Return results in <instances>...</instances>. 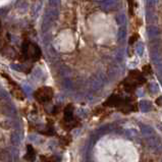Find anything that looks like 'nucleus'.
I'll list each match as a JSON object with an SVG mask.
<instances>
[{
	"instance_id": "nucleus-19",
	"label": "nucleus",
	"mask_w": 162,
	"mask_h": 162,
	"mask_svg": "<svg viewBox=\"0 0 162 162\" xmlns=\"http://www.w3.org/2000/svg\"><path fill=\"white\" fill-rule=\"evenodd\" d=\"M24 90H26L27 93H30V92H31V89H30V87H28L27 85H24Z\"/></svg>"
},
{
	"instance_id": "nucleus-18",
	"label": "nucleus",
	"mask_w": 162,
	"mask_h": 162,
	"mask_svg": "<svg viewBox=\"0 0 162 162\" xmlns=\"http://www.w3.org/2000/svg\"><path fill=\"white\" fill-rule=\"evenodd\" d=\"M156 104L159 106H162V96L161 97H159L157 100H156Z\"/></svg>"
},
{
	"instance_id": "nucleus-10",
	"label": "nucleus",
	"mask_w": 162,
	"mask_h": 162,
	"mask_svg": "<svg viewBox=\"0 0 162 162\" xmlns=\"http://www.w3.org/2000/svg\"><path fill=\"white\" fill-rule=\"evenodd\" d=\"M139 107H140L141 111H143V112H148V111H151L152 110V104L147 100L140 101Z\"/></svg>"
},
{
	"instance_id": "nucleus-5",
	"label": "nucleus",
	"mask_w": 162,
	"mask_h": 162,
	"mask_svg": "<svg viewBox=\"0 0 162 162\" xmlns=\"http://www.w3.org/2000/svg\"><path fill=\"white\" fill-rule=\"evenodd\" d=\"M147 144H148V146L151 149L154 150L155 152H160L162 150L161 141L159 140L158 138L155 136V134H154V136H152V137L147 138Z\"/></svg>"
},
{
	"instance_id": "nucleus-12",
	"label": "nucleus",
	"mask_w": 162,
	"mask_h": 162,
	"mask_svg": "<svg viewBox=\"0 0 162 162\" xmlns=\"http://www.w3.org/2000/svg\"><path fill=\"white\" fill-rule=\"evenodd\" d=\"M0 159L2 162H11V154L7 150H3L0 153Z\"/></svg>"
},
{
	"instance_id": "nucleus-11",
	"label": "nucleus",
	"mask_w": 162,
	"mask_h": 162,
	"mask_svg": "<svg viewBox=\"0 0 162 162\" xmlns=\"http://www.w3.org/2000/svg\"><path fill=\"white\" fill-rule=\"evenodd\" d=\"M140 127H141V131H142V134L146 138L154 136V131H153V128L151 127H149V125H145V124H141Z\"/></svg>"
},
{
	"instance_id": "nucleus-9",
	"label": "nucleus",
	"mask_w": 162,
	"mask_h": 162,
	"mask_svg": "<svg viewBox=\"0 0 162 162\" xmlns=\"http://www.w3.org/2000/svg\"><path fill=\"white\" fill-rule=\"evenodd\" d=\"M24 159L30 162H33L36 159V152L31 145L27 146V153H26V155H24Z\"/></svg>"
},
{
	"instance_id": "nucleus-7",
	"label": "nucleus",
	"mask_w": 162,
	"mask_h": 162,
	"mask_svg": "<svg viewBox=\"0 0 162 162\" xmlns=\"http://www.w3.org/2000/svg\"><path fill=\"white\" fill-rule=\"evenodd\" d=\"M23 139H24V134L20 131L15 130L14 131H12V134L10 136V140H11V143L13 144L14 146L20 145Z\"/></svg>"
},
{
	"instance_id": "nucleus-8",
	"label": "nucleus",
	"mask_w": 162,
	"mask_h": 162,
	"mask_svg": "<svg viewBox=\"0 0 162 162\" xmlns=\"http://www.w3.org/2000/svg\"><path fill=\"white\" fill-rule=\"evenodd\" d=\"M73 119V107L72 104H68L64 109V120L67 123H70Z\"/></svg>"
},
{
	"instance_id": "nucleus-15",
	"label": "nucleus",
	"mask_w": 162,
	"mask_h": 162,
	"mask_svg": "<svg viewBox=\"0 0 162 162\" xmlns=\"http://www.w3.org/2000/svg\"><path fill=\"white\" fill-rule=\"evenodd\" d=\"M149 89H150V91H151L152 93H157V92L159 91L158 86L156 85L155 83H151V84H149Z\"/></svg>"
},
{
	"instance_id": "nucleus-17",
	"label": "nucleus",
	"mask_w": 162,
	"mask_h": 162,
	"mask_svg": "<svg viewBox=\"0 0 162 162\" xmlns=\"http://www.w3.org/2000/svg\"><path fill=\"white\" fill-rule=\"evenodd\" d=\"M139 39V35L138 34H134V35H133L130 38V41H128V43H130V45H133L134 42L137 41V40Z\"/></svg>"
},
{
	"instance_id": "nucleus-1",
	"label": "nucleus",
	"mask_w": 162,
	"mask_h": 162,
	"mask_svg": "<svg viewBox=\"0 0 162 162\" xmlns=\"http://www.w3.org/2000/svg\"><path fill=\"white\" fill-rule=\"evenodd\" d=\"M122 83H123L124 89L127 92H134L138 86L146 83V79L144 78L142 72L134 69V70H131L130 75H128Z\"/></svg>"
},
{
	"instance_id": "nucleus-13",
	"label": "nucleus",
	"mask_w": 162,
	"mask_h": 162,
	"mask_svg": "<svg viewBox=\"0 0 162 162\" xmlns=\"http://www.w3.org/2000/svg\"><path fill=\"white\" fill-rule=\"evenodd\" d=\"M0 99L8 101L9 100V94L7 93V91H5L4 89L0 88Z\"/></svg>"
},
{
	"instance_id": "nucleus-14",
	"label": "nucleus",
	"mask_w": 162,
	"mask_h": 162,
	"mask_svg": "<svg viewBox=\"0 0 162 162\" xmlns=\"http://www.w3.org/2000/svg\"><path fill=\"white\" fill-rule=\"evenodd\" d=\"M127 3H128V12H130L131 17H133L134 9V0H127Z\"/></svg>"
},
{
	"instance_id": "nucleus-6",
	"label": "nucleus",
	"mask_w": 162,
	"mask_h": 162,
	"mask_svg": "<svg viewBox=\"0 0 162 162\" xmlns=\"http://www.w3.org/2000/svg\"><path fill=\"white\" fill-rule=\"evenodd\" d=\"M2 112L4 113L6 116H8V117H14V116L17 115V109H15V107L10 103H6L3 105Z\"/></svg>"
},
{
	"instance_id": "nucleus-3",
	"label": "nucleus",
	"mask_w": 162,
	"mask_h": 162,
	"mask_svg": "<svg viewBox=\"0 0 162 162\" xmlns=\"http://www.w3.org/2000/svg\"><path fill=\"white\" fill-rule=\"evenodd\" d=\"M34 96H35L36 99L41 103L48 102V101H50L52 99V97H53V90H52L50 87H42L35 92Z\"/></svg>"
},
{
	"instance_id": "nucleus-2",
	"label": "nucleus",
	"mask_w": 162,
	"mask_h": 162,
	"mask_svg": "<svg viewBox=\"0 0 162 162\" xmlns=\"http://www.w3.org/2000/svg\"><path fill=\"white\" fill-rule=\"evenodd\" d=\"M23 52L26 58L33 61H37L41 57V50H40L39 46L34 44V43L24 42L23 45Z\"/></svg>"
},
{
	"instance_id": "nucleus-16",
	"label": "nucleus",
	"mask_w": 162,
	"mask_h": 162,
	"mask_svg": "<svg viewBox=\"0 0 162 162\" xmlns=\"http://www.w3.org/2000/svg\"><path fill=\"white\" fill-rule=\"evenodd\" d=\"M143 73H145V75H151V73H152L151 66H150L149 64H147V65H144V67H143Z\"/></svg>"
},
{
	"instance_id": "nucleus-4",
	"label": "nucleus",
	"mask_w": 162,
	"mask_h": 162,
	"mask_svg": "<svg viewBox=\"0 0 162 162\" xmlns=\"http://www.w3.org/2000/svg\"><path fill=\"white\" fill-rule=\"evenodd\" d=\"M127 99L119 97L118 95H111L105 102H104V106H108V107H118V108H122V106L124 105Z\"/></svg>"
}]
</instances>
